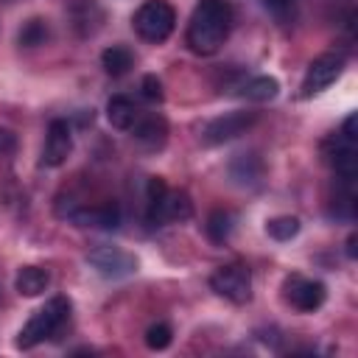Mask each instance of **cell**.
Listing matches in <instances>:
<instances>
[{"mask_svg":"<svg viewBox=\"0 0 358 358\" xmlns=\"http://www.w3.org/2000/svg\"><path fill=\"white\" fill-rule=\"evenodd\" d=\"M232 31L229 0H199L187 22V45L199 56H213Z\"/></svg>","mask_w":358,"mask_h":358,"instance_id":"cell-1","label":"cell"},{"mask_svg":"<svg viewBox=\"0 0 358 358\" xmlns=\"http://www.w3.org/2000/svg\"><path fill=\"white\" fill-rule=\"evenodd\" d=\"M145 218L151 227L168 221H187L193 215V201L185 190H171L162 176H151L145 185Z\"/></svg>","mask_w":358,"mask_h":358,"instance_id":"cell-2","label":"cell"},{"mask_svg":"<svg viewBox=\"0 0 358 358\" xmlns=\"http://www.w3.org/2000/svg\"><path fill=\"white\" fill-rule=\"evenodd\" d=\"M67 316H70V299H64V296L48 299V302L28 319V324L20 330L17 347H20V350H31V347L48 341V338L67 322Z\"/></svg>","mask_w":358,"mask_h":358,"instance_id":"cell-3","label":"cell"},{"mask_svg":"<svg viewBox=\"0 0 358 358\" xmlns=\"http://www.w3.org/2000/svg\"><path fill=\"white\" fill-rule=\"evenodd\" d=\"M176 11L165 0H145L134 14V31L145 42H165L173 34Z\"/></svg>","mask_w":358,"mask_h":358,"instance_id":"cell-4","label":"cell"},{"mask_svg":"<svg viewBox=\"0 0 358 358\" xmlns=\"http://www.w3.org/2000/svg\"><path fill=\"white\" fill-rule=\"evenodd\" d=\"M210 288L218 296H224V299H229L235 305H243V302L252 299V271L246 266H241V263L221 266V268H215L210 274Z\"/></svg>","mask_w":358,"mask_h":358,"instance_id":"cell-5","label":"cell"},{"mask_svg":"<svg viewBox=\"0 0 358 358\" xmlns=\"http://www.w3.org/2000/svg\"><path fill=\"white\" fill-rule=\"evenodd\" d=\"M257 123V112H249V109H238V112H227L221 117H213L204 131H201V143L204 145H221V143H229L241 134H246L252 126Z\"/></svg>","mask_w":358,"mask_h":358,"instance_id":"cell-6","label":"cell"},{"mask_svg":"<svg viewBox=\"0 0 358 358\" xmlns=\"http://www.w3.org/2000/svg\"><path fill=\"white\" fill-rule=\"evenodd\" d=\"M344 70V56L341 53H322L316 56L308 70H305V78H302V87H299V98H313L319 95L322 90H327Z\"/></svg>","mask_w":358,"mask_h":358,"instance_id":"cell-7","label":"cell"},{"mask_svg":"<svg viewBox=\"0 0 358 358\" xmlns=\"http://www.w3.org/2000/svg\"><path fill=\"white\" fill-rule=\"evenodd\" d=\"M282 296H285V302L291 308H296L302 313H313V310H319L324 305L327 291H324V285L319 280H308L302 274H291L282 282Z\"/></svg>","mask_w":358,"mask_h":358,"instance_id":"cell-8","label":"cell"},{"mask_svg":"<svg viewBox=\"0 0 358 358\" xmlns=\"http://www.w3.org/2000/svg\"><path fill=\"white\" fill-rule=\"evenodd\" d=\"M87 263L106 280H123L137 271V257L117 246H98L87 255Z\"/></svg>","mask_w":358,"mask_h":358,"instance_id":"cell-9","label":"cell"},{"mask_svg":"<svg viewBox=\"0 0 358 358\" xmlns=\"http://www.w3.org/2000/svg\"><path fill=\"white\" fill-rule=\"evenodd\" d=\"M324 154H327V162L336 168L341 185L344 187H352L355 173H358V148H355V140L338 134V137H333L324 145Z\"/></svg>","mask_w":358,"mask_h":358,"instance_id":"cell-10","label":"cell"},{"mask_svg":"<svg viewBox=\"0 0 358 358\" xmlns=\"http://www.w3.org/2000/svg\"><path fill=\"white\" fill-rule=\"evenodd\" d=\"M70 218L78 227H95V229H115L120 227V207L115 201L92 204V207H70L67 213H59Z\"/></svg>","mask_w":358,"mask_h":358,"instance_id":"cell-11","label":"cell"},{"mask_svg":"<svg viewBox=\"0 0 358 358\" xmlns=\"http://www.w3.org/2000/svg\"><path fill=\"white\" fill-rule=\"evenodd\" d=\"M70 151H73V134H70L67 120H50L45 148H42V165L45 168H59V165L67 162Z\"/></svg>","mask_w":358,"mask_h":358,"instance_id":"cell-12","label":"cell"},{"mask_svg":"<svg viewBox=\"0 0 358 358\" xmlns=\"http://www.w3.org/2000/svg\"><path fill=\"white\" fill-rule=\"evenodd\" d=\"M131 137H134L140 145H145L148 151L162 148L165 140H168V123H165L162 115H148V117H143V120H134Z\"/></svg>","mask_w":358,"mask_h":358,"instance_id":"cell-13","label":"cell"},{"mask_svg":"<svg viewBox=\"0 0 358 358\" xmlns=\"http://www.w3.org/2000/svg\"><path fill=\"white\" fill-rule=\"evenodd\" d=\"M229 176L238 187H257L263 182V159L257 154H238L229 162Z\"/></svg>","mask_w":358,"mask_h":358,"instance_id":"cell-14","label":"cell"},{"mask_svg":"<svg viewBox=\"0 0 358 358\" xmlns=\"http://www.w3.org/2000/svg\"><path fill=\"white\" fill-rule=\"evenodd\" d=\"M48 285H50V277L39 266H22L17 271V280H14V288L20 296H39Z\"/></svg>","mask_w":358,"mask_h":358,"instance_id":"cell-15","label":"cell"},{"mask_svg":"<svg viewBox=\"0 0 358 358\" xmlns=\"http://www.w3.org/2000/svg\"><path fill=\"white\" fill-rule=\"evenodd\" d=\"M137 106H134V101L131 98H126V95H112L109 101H106V120L115 126V129H131L134 126V120H137Z\"/></svg>","mask_w":358,"mask_h":358,"instance_id":"cell-16","label":"cell"},{"mask_svg":"<svg viewBox=\"0 0 358 358\" xmlns=\"http://www.w3.org/2000/svg\"><path fill=\"white\" fill-rule=\"evenodd\" d=\"M235 92H238L241 98H246V101H257V103H263V101L277 98L280 84H277V78H271V76H255V78L243 81Z\"/></svg>","mask_w":358,"mask_h":358,"instance_id":"cell-17","label":"cell"},{"mask_svg":"<svg viewBox=\"0 0 358 358\" xmlns=\"http://www.w3.org/2000/svg\"><path fill=\"white\" fill-rule=\"evenodd\" d=\"M232 227H235V215L229 210H213L207 224H204V229H207L213 243H224L232 235Z\"/></svg>","mask_w":358,"mask_h":358,"instance_id":"cell-18","label":"cell"},{"mask_svg":"<svg viewBox=\"0 0 358 358\" xmlns=\"http://www.w3.org/2000/svg\"><path fill=\"white\" fill-rule=\"evenodd\" d=\"M131 53L126 50V48H120V45H112V48H106L103 53H101V64H103V70L109 73V76H123V73H129V67H131Z\"/></svg>","mask_w":358,"mask_h":358,"instance_id":"cell-19","label":"cell"},{"mask_svg":"<svg viewBox=\"0 0 358 358\" xmlns=\"http://www.w3.org/2000/svg\"><path fill=\"white\" fill-rule=\"evenodd\" d=\"M266 232L274 241H291L299 232V218L296 215H274L266 221Z\"/></svg>","mask_w":358,"mask_h":358,"instance_id":"cell-20","label":"cell"},{"mask_svg":"<svg viewBox=\"0 0 358 358\" xmlns=\"http://www.w3.org/2000/svg\"><path fill=\"white\" fill-rule=\"evenodd\" d=\"M171 341H173V330L165 324V322H157V324H151L148 330H145V347L148 350H165V347H171Z\"/></svg>","mask_w":358,"mask_h":358,"instance_id":"cell-21","label":"cell"},{"mask_svg":"<svg viewBox=\"0 0 358 358\" xmlns=\"http://www.w3.org/2000/svg\"><path fill=\"white\" fill-rule=\"evenodd\" d=\"M48 39V25L45 20H28L20 31V45L25 48H34V45H42Z\"/></svg>","mask_w":358,"mask_h":358,"instance_id":"cell-22","label":"cell"},{"mask_svg":"<svg viewBox=\"0 0 358 358\" xmlns=\"http://www.w3.org/2000/svg\"><path fill=\"white\" fill-rule=\"evenodd\" d=\"M263 6L280 22H291L296 17V0H263Z\"/></svg>","mask_w":358,"mask_h":358,"instance_id":"cell-23","label":"cell"},{"mask_svg":"<svg viewBox=\"0 0 358 358\" xmlns=\"http://www.w3.org/2000/svg\"><path fill=\"white\" fill-rule=\"evenodd\" d=\"M143 98L151 101V103H157V101L165 98V92H162V81H159L157 76H145V78H143Z\"/></svg>","mask_w":358,"mask_h":358,"instance_id":"cell-24","label":"cell"},{"mask_svg":"<svg viewBox=\"0 0 358 358\" xmlns=\"http://www.w3.org/2000/svg\"><path fill=\"white\" fill-rule=\"evenodd\" d=\"M11 148H14V134L6 131V129H0V154H6Z\"/></svg>","mask_w":358,"mask_h":358,"instance_id":"cell-25","label":"cell"},{"mask_svg":"<svg viewBox=\"0 0 358 358\" xmlns=\"http://www.w3.org/2000/svg\"><path fill=\"white\" fill-rule=\"evenodd\" d=\"M355 241H358L355 235H350V238H347V255H350L352 260H355Z\"/></svg>","mask_w":358,"mask_h":358,"instance_id":"cell-26","label":"cell"}]
</instances>
